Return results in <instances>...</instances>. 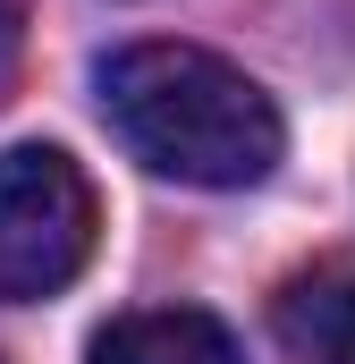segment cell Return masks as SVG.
I'll return each instance as SVG.
<instances>
[{
  "instance_id": "cell-3",
  "label": "cell",
  "mask_w": 355,
  "mask_h": 364,
  "mask_svg": "<svg viewBox=\"0 0 355 364\" xmlns=\"http://www.w3.org/2000/svg\"><path fill=\"white\" fill-rule=\"evenodd\" d=\"M93 364H246L229 322L195 314V305H161V314H119L102 339H93Z\"/></svg>"
},
{
  "instance_id": "cell-5",
  "label": "cell",
  "mask_w": 355,
  "mask_h": 364,
  "mask_svg": "<svg viewBox=\"0 0 355 364\" xmlns=\"http://www.w3.org/2000/svg\"><path fill=\"white\" fill-rule=\"evenodd\" d=\"M9 17H17V0H0V68H9Z\"/></svg>"
},
{
  "instance_id": "cell-1",
  "label": "cell",
  "mask_w": 355,
  "mask_h": 364,
  "mask_svg": "<svg viewBox=\"0 0 355 364\" xmlns=\"http://www.w3.org/2000/svg\"><path fill=\"white\" fill-rule=\"evenodd\" d=\"M102 119L110 136L178 186H254L271 178L288 127L246 68L195 43H136L102 60Z\"/></svg>"
},
{
  "instance_id": "cell-4",
  "label": "cell",
  "mask_w": 355,
  "mask_h": 364,
  "mask_svg": "<svg viewBox=\"0 0 355 364\" xmlns=\"http://www.w3.org/2000/svg\"><path fill=\"white\" fill-rule=\"evenodd\" d=\"M279 322L305 364H355V279H305Z\"/></svg>"
},
{
  "instance_id": "cell-2",
  "label": "cell",
  "mask_w": 355,
  "mask_h": 364,
  "mask_svg": "<svg viewBox=\"0 0 355 364\" xmlns=\"http://www.w3.org/2000/svg\"><path fill=\"white\" fill-rule=\"evenodd\" d=\"M93 229H102V203L60 144H9L0 153V305L60 296L85 272Z\"/></svg>"
}]
</instances>
